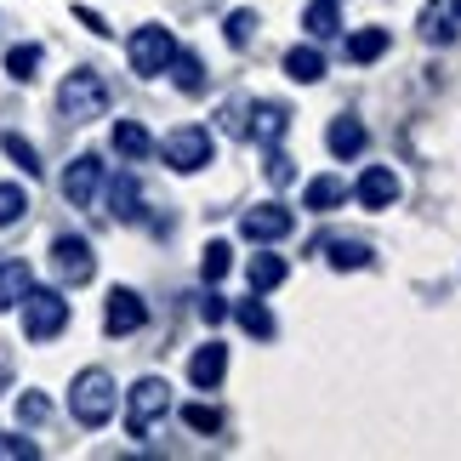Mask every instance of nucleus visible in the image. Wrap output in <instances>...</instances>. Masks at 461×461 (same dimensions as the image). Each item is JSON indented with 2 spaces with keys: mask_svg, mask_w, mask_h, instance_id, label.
Returning a JSON list of instances; mask_svg holds the SVG:
<instances>
[{
  "mask_svg": "<svg viewBox=\"0 0 461 461\" xmlns=\"http://www.w3.org/2000/svg\"><path fill=\"white\" fill-rule=\"evenodd\" d=\"M228 268H234V251H228V240H211L205 251H200V279H205V285H217Z\"/></svg>",
  "mask_w": 461,
  "mask_h": 461,
  "instance_id": "27",
  "label": "nucleus"
},
{
  "mask_svg": "<svg viewBox=\"0 0 461 461\" xmlns=\"http://www.w3.org/2000/svg\"><path fill=\"white\" fill-rule=\"evenodd\" d=\"M285 75H291L296 86H313V80H325V58H319L313 46H291V51H285Z\"/></svg>",
  "mask_w": 461,
  "mask_h": 461,
  "instance_id": "22",
  "label": "nucleus"
},
{
  "mask_svg": "<svg viewBox=\"0 0 461 461\" xmlns=\"http://www.w3.org/2000/svg\"><path fill=\"white\" fill-rule=\"evenodd\" d=\"M171 58H176V34L159 29V23H143L126 41V63H131V75H143V80H159L171 68Z\"/></svg>",
  "mask_w": 461,
  "mask_h": 461,
  "instance_id": "3",
  "label": "nucleus"
},
{
  "mask_svg": "<svg viewBox=\"0 0 461 461\" xmlns=\"http://www.w3.org/2000/svg\"><path fill=\"white\" fill-rule=\"evenodd\" d=\"M166 411H171V387L159 382V376H143V382L126 393V433H131V438H149L154 421L166 416Z\"/></svg>",
  "mask_w": 461,
  "mask_h": 461,
  "instance_id": "6",
  "label": "nucleus"
},
{
  "mask_svg": "<svg viewBox=\"0 0 461 461\" xmlns=\"http://www.w3.org/2000/svg\"><path fill=\"white\" fill-rule=\"evenodd\" d=\"M51 268H58L63 285H92V274H97L92 240H80V234H58V240H51Z\"/></svg>",
  "mask_w": 461,
  "mask_h": 461,
  "instance_id": "7",
  "label": "nucleus"
},
{
  "mask_svg": "<svg viewBox=\"0 0 461 461\" xmlns=\"http://www.w3.org/2000/svg\"><path fill=\"white\" fill-rule=\"evenodd\" d=\"M348 200V183L342 176H313V183L303 188V211H336Z\"/></svg>",
  "mask_w": 461,
  "mask_h": 461,
  "instance_id": "20",
  "label": "nucleus"
},
{
  "mask_svg": "<svg viewBox=\"0 0 461 461\" xmlns=\"http://www.w3.org/2000/svg\"><path fill=\"white\" fill-rule=\"evenodd\" d=\"M291 228H296V217L279 200H268V205H257V211H245V217H240V234L251 240V245H279Z\"/></svg>",
  "mask_w": 461,
  "mask_h": 461,
  "instance_id": "8",
  "label": "nucleus"
},
{
  "mask_svg": "<svg viewBox=\"0 0 461 461\" xmlns=\"http://www.w3.org/2000/svg\"><path fill=\"white\" fill-rule=\"evenodd\" d=\"M291 176H296V171H291V159H285V154L274 149V154H268V183H279V188H285Z\"/></svg>",
  "mask_w": 461,
  "mask_h": 461,
  "instance_id": "36",
  "label": "nucleus"
},
{
  "mask_svg": "<svg viewBox=\"0 0 461 461\" xmlns=\"http://www.w3.org/2000/svg\"><path fill=\"white\" fill-rule=\"evenodd\" d=\"M23 211H29V194L17 188V183H0V228L23 222Z\"/></svg>",
  "mask_w": 461,
  "mask_h": 461,
  "instance_id": "29",
  "label": "nucleus"
},
{
  "mask_svg": "<svg viewBox=\"0 0 461 461\" xmlns=\"http://www.w3.org/2000/svg\"><path fill=\"white\" fill-rule=\"evenodd\" d=\"M234 319H240V325H245V336H257V342H274V313H268V303H262V296L251 291V303H240L234 308Z\"/></svg>",
  "mask_w": 461,
  "mask_h": 461,
  "instance_id": "21",
  "label": "nucleus"
},
{
  "mask_svg": "<svg viewBox=\"0 0 461 461\" xmlns=\"http://www.w3.org/2000/svg\"><path fill=\"white\" fill-rule=\"evenodd\" d=\"M97 183H103V159L97 154H80L75 166L63 171V200L68 205H92L97 200Z\"/></svg>",
  "mask_w": 461,
  "mask_h": 461,
  "instance_id": "12",
  "label": "nucleus"
},
{
  "mask_svg": "<svg viewBox=\"0 0 461 461\" xmlns=\"http://www.w3.org/2000/svg\"><path fill=\"white\" fill-rule=\"evenodd\" d=\"M109 217L114 222H137V217H143V194H137V176L131 171H120L114 183H109Z\"/></svg>",
  "mask_w": 461,
  "mask_h": 461,
  "instance_id": "16",
  "label": "nucleus"
},
{
  "mask_svg": "<svg viewBox=\"0 0 461 461\" xmlns=\"http://www.w3.org/2000/svg\"><path fill=\"white\" fill-rule=\"evenodd\" d=\"M58 114L86 126V120H103L109 114V80L97 75V68H75L63 86H58Z\"/></svg>",
  "mask_w": 461,
  "mask_h": 461,
  "instance_id": "2",
  "label": "nucleus"
},
{
  "mask_svg": "<svg viewBox=\"0 0 461 461\" xmlns=\"http://www.w3.org/2000/svg\"><path fill=\"white\" fill-rule=\"evenodd\" d=\"M159 159H166L171 171L194 176V171H205L211 159H217V137H211L205 126H176L166 143H159Z\"/></svg>",
  "mask_w": 461,
  "mask_h": 461,
  "instance_id": "4",
  "label": "nucleus"
},
{
  "mask_svg": "<svg viewBox=\"0 0 461 461\" xmlns=\"http://www.w3.org/2000/svg\"><path fill=\"white\" fill-rule=\"evenodd\" d=\"M41 58H46L41 46H12V51H6V75H12V80H34Z\"/></svg>",
  "mask_w": 461,
  "mask_h": 461,
  "instance_id": "28",
  "label": "nucleus"
},
{
  "mask_svg": "<svg viewBox=\"0 0 461 461\" xmlns=\"http://www.w3.org/2000/svg\"><path fill=\"white\" fill-rule=\"evenodd\" d=\"M325 257H330V268H370V245L365 240H330L325 245Z\"/></svg>",
  "mask_w": 461,
  "mask_h": 461,
  "instance_id": "26",
  "label": "nucleus"
},
{
  "mask_svg": "<svg viewBox=\"0 0 461 461\" xmlns=\"http://www.w3.org/2000/svg\"><path fill=\"white\" fill-rule=\"evenodd\" d=\"M303 29L313 34V41L342 34V6H336V0H308V6H303Z\"/></svg>",
  "mask_w": 461,
  "mask_h": 461,
  "instance_id": "18",
  "label": "nucleus"
},
{
  "mask_svg": "<svg viewBox=\"0 0 461 461\" xmlns=\"http://www.w3.org/2000/svg\"><path fill=\"white\" fill-rule=\"evenodd\" d=\"M103 325H109V336H131V330H143V325H149L143 296L126 291V285H114V291H109V308H103Z\"/></svg>",
  "mask_w": 461,
  "mask_h": 461,
  "instance_id": "10",
  "label": "nucleus"
},
{
  "mask_svg": "<svg viewBox=\"0 0 461 461\" xmlns=\"http://www.w3.org/2000/svg\"><path fill=\"white\" fill-rule=\"evenodd\" d=\"M29 285H34L29 262H6V257H0V313L23 303V296H29Z\"/></svg>",
  "mask_w": 461,
  "mask_h": 461,
  "instance_id": "19",
  "label": "nucleus"
},
{
  "mask_svg": "<svg viewBox=\"0 0 461 461\" xmlns=\"http://www.w3.org/2000/svg\"><path fill=\"white\" fill-rule=\"evenodd\" d=\"M17 416H23L29 428H34V421H46V416H51V404H46V393H23V399H17Z\"/></svg>",
  "mask_w": 461,
  "mask_h": 461,
  "instance_id": "33",
  "label": "nucleus"
},
{
  "mask_svg": "<svg viewBox=\"0 0 461 461\" xmlns=\"http://www.w3.org/2000/svg\"><path fill=\"white\" fill-rule=\"evenodd\" d=\"M353 200H359L365 211L399 205V176H393V166H365V176L353 183Z\"/></svg>",
  "mask_w": 461,
  "mask_h": 461,
  "instance_id": "11",
  "label": "nucleus"
},
{
  "mask_svg": "<svg viewBox=\"0 0 461 461\" xmlns=\"http://www.w3.org/2000/svg\"><path fill=\"white\" fill-rule=\"evenodd\" d=\"M222 376H228V348H222V342L194 348V359H188V382L200 387V393H217Z\"/></svg>",
  "mask_w": 461,
  "mask_h": 461,
  "instance_id": "13",
  "label": "nucleus"
},
{
  "mask_svg": "<svg viewBox=\"0 0 461 461\" xmlns=\"http://www.w3.org/2000/svg\"><path fill=\"white\" fill-rule=\"evenodd\" d=\"M114 411H120V387H114V376H109V370H97V365L80 370L75 387H68V416H75L80 428H109Z\"/></svg>",
  "mask_w": 461,
  "mask_h": 461,
  "instance_id": "1",
  "label": "nucleus"
},
{
  "mask_svg": "<svg viewBox=\"0 0 461 461\" xmlns=\"http://www.w3.org/2000/svg\"><path fill=\"white\" fill-rule=\"evenodd\" d=\"M0 456H12V461H34L41 450H34L29 438H12V433H0Z\"/></svg>",
  "mask_w": 461,
  "mask_h": 461,
  "instance_id": "34",
  "label": "nucleus"
},
{
  "mask_svg": "<svg viewBox=\"0 0 461 461\" xmlns=\"http://www.w3.org/2000/svg\"><path fill=\"white\" fill-rule=\"evenodd\" d=\"M166 75L176 80V92H205V68H200V58H194V51H183V46H176V58H171Z\"/></svg>",
  "mask_w": 461,
  "mask_h": 461,
  "instance_id": "25",
  "label": "nucleus"
},
{
  "mask_svg": "<svg viewBox=\"0 0 461 461\" xmlns=\"http://www.w3.org/2000/svg\"><path fill=\"white\" fill-rule=\"evenodd\" d=\"M0 149H6V154H12V159H17V166H23L29 176H41V154H34V143H29V137L6 131V137H0Z\"/></svg>",
  "mask_w": 461,
  "mask_h": 461,
  "instance_id": "31",
  "label": "nucleus"
},
{
  "mask_svg": "<svg viewBox=\"0 0 461 461\" xmlns=\"http://www.w3.org/2000/svg\"><path fill=\"white\" fill-rule=\"evenodd\" d=\"M245 114L257 120V126H251V137H257V143H279V137L291 131V109H285V103H251Z\"/></svg>",
  "mask_w": 461,
  "mask_h": 461,
  "instance_id": "15",
  "label": "nucleus"
},
{
  "mask_svg": "<svg viewBox=\"0 0 461 461\" xmlns=\"http://www.w3.org/2000/svg\"><path fill=\"white\" fill-rule=\"evenodd\" d=\"M387 46H393L387 29H359V34H348V63H376Z\"/></svg>",
  "mask_w": 461,
  "mask_h": 461,
  "instance_id": "24",
  "label": "nucleus"
},
{
  "mask_svg": "<svg viewBox=\"0 0 461 461\" xmlns=\"http://www.w3.org/2000/svg\"><path fill=\"white\" fill-rule=\"evenodd\" d=\"M23 336L29 342H58V336L68 330V303H63V291H34L29 285V296L23 303Z\"/></svg>",
  "mask_w": 461,
  "mask_h": 461,
  "instance_id": "5",
  "label": "nucleus"
},
{
  "mask_svg": "<svg viewBox=\"0 0 461 461\" xmlns=\"http://www.w3.org/2000/svg\"><path fill=\"white\" fill-rule=\"evenodd\" d=\"M200 313H205V325H222V319H228V296H217V291H205V303H200Z\"/></svg>",
  "mask_w": 461,
  "mask_h": 461,
  "instance_id": "35",
  "label": "nucleus"
},
{
  "mask_svg": "<svg viewBox=\"0 0 461 461\" xmlns=\"http://www.w3.org/2000/svg\"><path fill=\"white\" fill-rule=\"evenodd\" d=\"M285 257H274V251H257L251 262H245V279H251V291L257 296H268V291H279V285H285Z\"/></svg>",
  "mask_w": 461,
  "mask_h": 461,
  "instance_id": "17",
  "label": "nucleus"
},
{
  "mask_svg": "<svg viewBox=\"0 0 461 461\" xmlns=\"http://www.w3.org/2000/svg\"><path fill=\"white\" fill-rule=\"evenodd\" d=\"M114 154L120 159H149L154 154V137L137 126V120H120V126H114Z\"/></svg>",
  "mask_w": 461,
  "mask_h": 461,
  "instance_id": "23",
  "label": "nucleus"
},
{
  "mask_svg": "<svg viewBox=\"0 0 461 461\" xmlns=\"http://www.w3.org/2000/svg\"><path fill=\"white\" fill-rule=\"evenodd\" d=\"M75 17H80V23H86V29H92V34H114V29H109V23H103V17L92 12V6H75Z\"/></svg>",
  "mask_w": 461,
  "mask_h": 461,
  "instance_id": "37",
  "label": "nucleus"
},
{
  "mask_svg": "<svg viewBox=\"0 0 461 461\" xmlns=\"http://www.w3.org/2000/svg\"><path fill=\"white\" fill-rule=\"evenodd\" d=\"M416 29H421V41L428 46H450L456 34H461V0H428L416 17Z\"/></svg>",
  "mask_w": 461,
  "mask_h": 461,
  "instance_id": "9",
  "label": "nucleus"
},
{
  "mask_svg": "<svg viewBox=\"0 0 461 461\" xmlns=\"http://www.w3.org/2000/svg\"><path fill=\"white\" fill-rule=\"evenodd\" d=\"M228 46H251V34H257V12L251 6H240V12H228Z\"/></svg>",
  "mask_w": 461,
  "mask_h": 461,
  "instance_id": "32",
  "label": "nucleus"
},
{
  "mask_svg": "<svg viewBox=\"0 0 461 461\" xmlns=\"http://www.w3.org/2000/svg\"><path fill=\"white\" fill-rule=\"evenodd\" d=\"M365 143H370V131H365L353 114H336V120H330V131H325V149H330L336 159H359V154H365Z\"/></svg>",
  "mask_w": 461,
  "mask_h": 461,
  "instance_id": "14",
  "label": "nucleus"
},
{
  "mask_svg": "<svg viewBox=\"0 0 461 461\" xmlns=\"http://www.w3.org/2000/svg\"><path fill=\"white\" fill-rule=\"evenodd\" d=\"M183 421H188V428L194 433H222V411H217V404H183Z\"/></svg>",
  "mask_w": 461,
  "mask_h": 461,
  "instance_id": "30",
  "label": "nucleus"
}]
</instances>
